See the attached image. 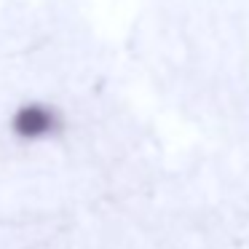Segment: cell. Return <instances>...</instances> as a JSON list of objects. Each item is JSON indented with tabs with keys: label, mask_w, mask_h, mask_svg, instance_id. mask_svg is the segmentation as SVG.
<instances>
[{
	"label": "cell",
	"mask_w": 249,
	"mask_h": 249,
	"mask_svg": "<svg viewBox=\"0 0 249 249\" xmlns=\"http://www.w3.org/2000/svg\"><path fill=\"white\" fill-rule=\"evenodd\" d=\"M14 129L19 131L22 137H43V134H51L56 129V113L43 105H30V107H22L14 118Z\"/></svg>",
	"instance_id": "1"
}]
</instances>
